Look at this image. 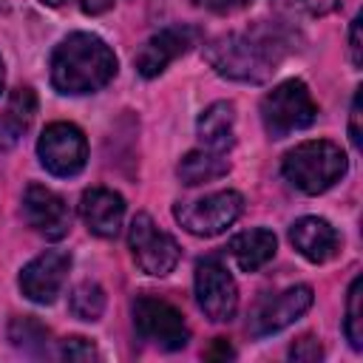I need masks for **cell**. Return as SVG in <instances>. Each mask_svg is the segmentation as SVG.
Here are the masks:
<instances>
[{"instance_id":"30bf717a","label":"cell","mask_w":363,"mask_h":363,"mask_svg":"<svg viewBox=\"0 0 363 363\" xmlns=\"http://www.w3.org/2000/svg\"><path fill=\"white\" fill-rule=\"evenodd\" d=\"M312 306V289L306 284H298V286H289L278 295H269L264 298L252 318H250V329L255 337H267V335H275L281 329H286L289 323H295L306 309Z\"/></svg>"},{"instance_id":"2e32d148","label":"cell","mask_w":363,"mask_h":363,"mask_svg":"<svg viewBox=\"0 0 363 363\" xmlns=\"http://www.w3.org/2000/svg\"><path fill=\"white\" fill-rule=\"evenodd\" d=\"M199 139L207 150L227 153L235 142V108L233 102H213L201 116H199Z\"/></svg>"},{"instance_id":"3957f363","label":"cell","mask_w":363,"mask_h":363,"mask_svg":"<svg viewBox=\"0 0 363 363\" xmlns=\"http://www.w3.org/2000/svg\"><path fill=\"white\" fill-rule=\"evenodd\" d=\"M346 153L326 139H312L284 156V176L301 193L318 196L346 173Z\"/></svg>"},{"instance_id":"4316f807","label":"cell","mask_w":363,"mask_h":363,"mask_svg":"<svg viewBox=\"0 0 363 363\" xmlns=\"http://www.w3.org/2000/svg\"><path fill=\"white\" fill-rule=\"evenodd\" d=\"M349 51H352V65L360 68L363 65V45H360V17L352 20V28H349Z\"/></svg>"},{"instance_id":"8992f818","label":"cell","mask_w":363,"mask_h":363,"mask_svg":"<svg viewBox=\"0 0 363 363\" xmlns=\"http://www.w3.org/2000/svg\"><path fill=\"white\" fill-rule=\"evenodd\" d=\"M128 244H130L133 261L147 275L162 278V275L173 272V267L179 264V244L173 241V235L159 230L147 213L133 216L130 230H128Z\"/></svg>"},{"instance_id":"5bb4252c","label":"cell","mask_w":363,"mask_h":363,"mask_svg":"<svg viewBox=\"0 0 363 363\" xmlns=\"http://www.w3.org/2000/svg\"><path fill=\"white\" fill-rule=\"evenodd\" d=\"M79 216L85 221V227L99 235V238H113L122 227V216H125V201L119 193L108 190V187H91L82 193L79 201Z\"/></svg>"},{"instance_id":"7c38bea8","label":"cell","mask_w":363,"mask_h":363,"mask_svg":"<svg viewBox=\"0 0 363 363\" xmlns=\"http://www.w3.org/2000/svg\"><path fill=\"white\" fill-rule=\"evenodd\" d=\"M71 267V255L60 252V250H48L43 255H37L34 261H28L20 272V289L28 301L34 303H51L68 275Z\"/></svg>"},{"instance_id":"4dcf8cb0","label":"cell","mask_w":363,"mask_h":363,"mask_svg":"<svg viewBox=\"0 0 363 363\" xmlns=\"http://www.w3.org/2000/svg\"><path fill=\"white\" fill-rule=\"evenodd\" d=\"M3 82H6V74H3V60H0V91H3Z\"/></svg>"},{"instance_id":"6da1fadb","label":"cell","mask_w":363,"mask_h":363,"mask_svg":"<svg viewBox=\"0 0 363 363\" xmlns=\"http://www.w3.org/2000/svg\"><path fill=\"white\" fill-rule=\"evenodd\" d=\"M286 54V40L278 28L255 26L250 31H230L204 45V60L210 68L235 82H267Z\"/></svg>"},{"instance_id":"83f0119b","label":"cell","mask_w":363,"mask_h":363,"mask_svg":"<svg viewBox=\"0 0 363 363\" xmlns=\"http://www.w3.org/2000/svg\"><path fill=\"white\" fill-rule=\"evenodd\" d=\"M349 139L360 150V91L352 99V116H349Z\"/></svg>"},{"instance_id":"484cf974","label":"cell","mask_w":363,"mask_h":363,"mask_svg":"<svg viewBox=\"0 0 363 363\" xmlns=\"http://www.w3.org/2000/svg\"><path fill=\"white\" fill-rule=\"evenodd\" d=\"M190 3L199 6V9H207L213 14H233V11L247 9L252 0H190Z\"/></svg>"},{"instance_id":"8fae6325","label":"cell","mask_w":363,"mask_h":363,"mask_svg":"<svg viewBox=\"0 0 363 363\" xmlns=\"http://www.w3.org/2000/svg\"><path fill=\"white\" fill-rule=\"evenodd\" d=\"M199 43V31L193 26H167L159 34H153L136 54V71L145 79L159 77L176 57H182L184 51H190V45Z\"/></svg>"},{"instance_id":"44dd1931","label":"cell","mask_w":363,"mask_h":363,"mask_svg":"<svg viewBox=\"0 0 363 363\" xmlns=\"http://www.w3.org/2000/svg\"><path fill=\"white\" fill-rule=\"evenodd\" d=\"M363 281L354 278L349 286V301H346V337L352 343V349H363Z\"/></svg>"},{"instance_id":"9c48e42d","label":"cell","mask_w":363,"mask_h":363,"mask_svg":"<svg viewBox=\"0 0 363 363\" xmlns=\"http://www.w3.org/2000/svg\"><path fill=\"white\" fill-rule=\"evenodd\" d=\"M196 301L210 320H230L235 315V281L216 258H204L196 264Z\"/></svg>"},{"instance_id":"ffe728a7","label":"cell","mask_w":363,"mask_h":363,"mask_svg":"<svg viewBox=\"0 0 363 363\" xmlns=\"http://www.w3.org/2000/svg\"><path fill=\"white\" fill-rule=\"evenodd\" d=\"M68 306L79 320H99L105 312V289L94 281H82L71 289Z\"/></svg>"},{"instance_id":"1f68e13d","label":"cell","mask_w":363,"mask_h":363,"mask_svg":"<svg viewBox=\"0 0 363 363\" xmlns=\"http://www.w3.org/2000/svg\"><path fill=\"white\" fill-rule=\"evenodd\" d=\"M43 3H48V6H62L65 0H43Z\"/></svg>"},{"instance_id":"d4e9b609","label":"cell","mask_w":363,"mask_h":363,"mask_svg":"<svg viewBox=\"0 0 363 363\" xmlns=\"http://www.w3.org/2000/svg\"><path fill=\"white\" fill-rule=\"evenodd\" d=\"M289 357H292V360H301V363H312V360H320V357H323V349H320V343H318L312 335H303L301 340L292 343Z\"/></svg>"},{"instance_id":"d6986e66","label":"cell","mask_w":363,"mask_h":363,"mask_svg":"<svg viewBox=\"0 0 363 363\" xmlns=\"http://www.w3.org/2000/svg\"><path fill=\"white\" fill-rule=\"evenodd\" d=\"M227 170H230V162L224 159V153H216V150H190L179 162V179L190 187L213 182V179L224 176Z\"/></svg>"},{"instance_id":"277c9868","label":"cell","mask_w":363,"mask_h":363,"mask_svg":"<svg viewBox=\"0 0 363 363\" xmlns=\"http://www.w3.org/2000/svg\"><path fill=\"white\" fill-rule=\"evenodd\" d=\"M315 116H318V105L301 79H286L261 99V122L267 133L275 139L309 128Z\"/></svg>"},{"instance_id":"ac0fdd59","label":"cell","mask_w":363,"mask_h":363,"mask_svg":"<svg viewBox=\"0 0 363 363\" xmlns=\"http://www.w3.org/2000/svg\"><path fill=\"white\" fill-rule=\"evenodd\" d=\"M37 113V96L31 88H17L11 96H9V105H6V113L0 116V147L9 150L20 142V136L28 130L31 119Z\"/></svg>"},{"instance_id":"4fadbf2b","label":"cell","mask_w":363,"mask_h":363,"mask_svg":"<svg viewBox=\"0 0 363 363\" xmlns=\"http://www.w3.org/2000/svg\"><path fill=\"white\" fill-rule=\"evenodd\" d=\"M23 216L28 221V227H34L40 235L57 241L68 233L71 227V216H68V207L65 201L43 187V184H28L26 187V196H23Z\"/></svg>"},{"instance_id":"5b68a950","label":"cell","mask_w":363,"mask_h":363,"mask_svg":"<svg viewBox=\"0 0 363 363\" xmlns=\"http://www.w3.org/2000/svg\"><path fill=\"white\" fill-rule=\"evenodd\" d=\"M241 210H244L241 193H235V190H218V193L201 196L196 201L176 204L173 216H176V221L187 233L201 235V238H210V235L224 233L241 216Z\"/></svg>"},{"instance_id":"7402d4cb","label":"cell","mask_w":363,"mask_h":363,"mask_svg":"<svg viewBox=\"0 0 363 363\" xmlns=\"http://www.w3.org/2000/svg\"><path fill=\"white\" fill-rule=\"evenodd\" d=\"M9 340L20 349H43L48 340V329L34 318H14L9 326Z\"/></svg>"},{"instance_id":"52a82bcc","label":"cell","mask_w":363,"mask_h":363,"mask_svg":"<svg viewBox=\"0 0 363 363\" xmlns=\"http://www.w3.org/2000/svg\"><path fill=\"white\" fill-rule=\"evenodd\" d=\"M37 156L43 162V167L54 176H77L85 167L88 159V142L82 136V130L71 122H54L43 130L40 142H37Z\"/></svg>"},{"instance_id":"e0dca14e","label":"cell","mask_w":363,"mask_h":363,"mask_svg":"<svg viewBox=\"0 0 363 363\" xmlns=\"http://www.w3.org/2000/svg\"><path fill=\"white\" fill-rule=\"evenodd\" d=\"M275 247H278L275 235H272L269 230L258 227V230L238 233V235L230 241L227 250H230L233 261L238 264V269H244V272H255V269H261V267L275 255Z\"/></svg>"},{"instance_id":"603a6c76","label":"cell","mask_w":363,"mask_h":363,"mask_svg":"<svg viewBox=\"0 0 363 363\" xmlns=\"http://www.w3.org/2000/svg\"><path fill=\"white\" fill-rule=\"evenodd\" d=\"M289 17H323L337 9V0H272Z\"/></svg>"},{"instance_id":"cb8c5ba5","label":"cell","mask_w":363,"mask_h":363,"mask_svg":"<svg viewBox=\"0 0 363 363\" xmlns=\"http://www.w3.org/2000/svg\"><path fill=\"white\" fill-rule=\"evenodd\" d=\"M60 354L65 360H96L99 357V352L94 349V343L85 340V337H65L62 346H60Z\"/></svg>"},{"instance_id":"ba28073f","label":"cell","mask_w":363,"mask_h":363,"mask_svg":"<svg viewBox=\"0 0 363 363\" xmlns=\"http://www.w3.org/2000/svg\"><path fill=\"white\" fill-rule=\"evenodd\" d=\"M133 323L145 340H150L167 352H176L182 346H187V340H190V329H187L182 312L173 303L159 301V298H147V295L136 298Z\"/></svg>"},{"instance_id":"7a4b0ae2","label":"cell","mask_w":363,"mask_h":363,"mask_svg":"<svg viewBox=\"0 0 363 363\" xmlns=\"http://www.w3.org/2000/svg\"><path fill=\"white\" fill-rule=\"evenodd\" d=\"M116 74V57L96 34L77 31L65 37L51 57V82L60 94H91Z\"/></svg>"},{"instance_id":"9a60e30c","label":"cell","mask_w":363,"mask_h":363,"mask_svg":"<svg viewBox=\"0 0 363 363\" xmlns=\"http://www.w3.org/2000/svg\"><path fill=\"white\" fill-rule=\"evenodd\" d=\"M289 241H292V247H295L306 261H312V264L329 261V258L337 252V247H340L337 230H335L329 221L318 218V216H306V218L295 221L292 230H289Z\"/></svg>"},{"instance_id":"f1b7e54d","label":"cell","mask_w":363,"mask_h":363,"mask_svg":"<svg viewBox=\"0 0 363 363\" xmlns=\"http://www.w3.org/2000/svg\"><path fill=\"white\" fill-rule=\"evenodd\" d=\"M113 6V0H82V11L85 14H102Z\"/></svg>"},{"instance_id":"f546056e","label":"cell","mask_w":363,"mask_h":363,"mask_svg":"<svg viewBox=\"0 0 363 363\" xmlns=\"http://www.w3.org/2000/svg\"><path fill=\"white\" fill-rule=\"evenodd\" d=\"M207 357H233V349L224 337H216V346L207 352Z\"/></svg>"}]
</instances>
